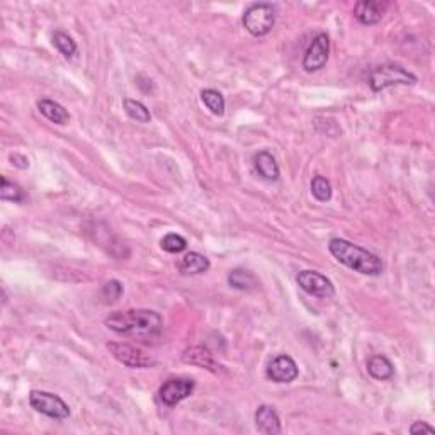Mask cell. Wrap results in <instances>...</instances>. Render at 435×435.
Segmentation results:
<instances>
[{"instance_id": "obj_1", "label": "cell", "mask_w": 435, "mask_h": 435, "mask_svg": "<svg viewBox=\"0 0 435 435\" xmlns=\"http://www.w3.org/2000/svg\"><path fill=\"white\" fill-rule=\"evenodd\" d=\"M104 323L112 332L136 340H150L159 337L163 330V318L152 309L114 312L106 318Z\"/></svg>"}, {"instance_id": "obj_2", "label": "cell", "mask_w": 435, "mask_h": 435, "mask_svg": "<svg viewBox=\"0 0 435 435\" xmlns=\"http://www.w3.org/2000/svg\"><path fill=\"white\" fill-rule=\"evenodd\" d=\"M328 250L345 267L364 274V276H380L382 272V260L380 257L359 247V245H354L352 241L332 239L328 243Z\"/></svg>"}, {"instance_id": "obj_3", "label": "cell", "mask_w": 435, "mask_h": 435, "mask_svg": "<svg viewBox=\"0 0 435 435\" xmlns=\"http://www.w3.org/2000/svg\"><path fill=\"white\" fill-rule=\"evenodd\" d=\"M417 76L398 63H384L374 68L369 76V87L373 92H381L393 86H413Z\"/></svg>"}, {"instance_id": "obj_4", "label": "cell", "mask_w": 435, "mask_h": 435, "mask_svg": "<svg viewBox=\"0 0 435 435\" xmlns=\"http://www.w3.org/2000/svg\"><path fill=\"white\" fill-rule=\"evenodd\" d=\"M277 11L272 4L260 2L252 4L247 11L243 12V27L252 36H265L272 31L276 24Z\"/></svg>"}, {"instance_id": "obj_5", "label": "cell", "mask_w": 435, "mask_h": 435, "mask_svg": "<svg viewBox=\"0 0 435 435\" xmlns=\"http://www.w3.org/2000/svg\"><path fill=\"white\" fill-rule=\"evenodd\" d=\"M29 405L38 413L46 415V417L55 418V420H65V418L70 417V406L58 394L36 389L29 394Z\"/></svg>"}, {"instance_id": "obj_6", "label": "cell", "mask_w": 435, "mask_h": 435, "mask_svg": "<svg viewBox=\"0 0 435 435\" xmlns=\"http://www.w3.org/2000/svg\"><path fill=\"white\" fill-rule=\"evenodd\" d=\"M107 349L111 350L112 356L118 359L121 364L131 369H147L155 364V359L143 352L142 349L135 347V345L123 344V342H109Z\"/></svg>"}, {"instance_id": "obj_7", "label": "cell", "mask_w": 435, "mask_h": 435, "mask_svg": "<svg viewBox=\"0 0 435 435\" xmlns=\"http://www.w3.org/2000/svg\"><path fill=\"white\" fill-rule=\"evenodd\" d=\"M296 281L304 293L321 297V300L332 297L335 294V286H333L332 281L316 271H301L297 274Z\"/></svg>"}, {"instance_id": "obj_8", "label": "cell", "mask_w": 435, "mask_h": 435, "mask_svg": "<svg viewBox=\"0 0 435 435\" xmlns=\"http://www.w3.org/2000/svg\"><path fill=\"white\" fill-rule=\"evenodd\" d=\"M328 53H330V39L325 33H320L309 43L308 50H306L304 58H303V68L309 74L313 72L321 70L328 62Z\"/></svg>"}, {"instance_id": "obj_9", "label": "cell", "mask_w": 435, "mask_h": 435, "mask_svg": "<svg viewBox=\"0 0 435 435\" xmlns=\"http://www.w3.org/2000/svg\"><path fill=\"white\" fill-rule=\"evenodd\" d=\"M192 392H194V381L187 380V377H177V380H168L167 382H163L159 394L163 405L175 406L177 403L191 396Z\"/></svg>"}, {"instance_id": "obj_10", "label": "cell", "mask_w": 435, "mask_h": 435, "mask_svg": "<svg viewBox=\"0 0 435 435\" xmlns=\"http://www.w3.org/2000/svg\"><path fill=\"white\" fill-rule=\"evenodd\" d=\"M300 374L297 364L293 357L289 356H277L267 366V377L274 382H293Z\"/></svg>"}, {"instance_id": "obj_11", "label": "cell", "mask_w": 435, "mask_h": 435, "mask_svg": "<svg viewBox=\"0 0 435 435\" xmlns=\"http://www.w3.org/2000/svg\"><path fill=\"white\" fill-rule=\"evenodd\" d=\"M182 361L185 362V364L197 366V368L208 369V370H211V373H223L225 370L223 366L215 359V356H213L208 349L199 347V345H197V347H191L185 350V352L182 354Z\"/></svg>"}, {"instance_id": "obj_12", "label": "cell", "mask_w": 435, "mask_h": 435, "mask_svg": "<svg viewBox=\"0 0 435 435\" xmlns=\"http://www.w3.org/2000/svg\"><path fill=\"white\" fill-rule=\"evenodd\" d=\"M257 430L264 435H279L283 432L281 418L276 410L269 405H260L255 412Z\"/></svg>"}, {"instance_id": "obj_13", "label": "cell", "mask_w": 435, "mask_h": 435, "mask_svg": "<svg viewBox=\"0 0 435 435\" xmlns=\"http://www.w3.org/2000/svg\"><path fill=\"white\" fill-rule=\"evenodd\" d=\"M382 14H384V6L381 2H373V0H361L354 7V18L364 26H374L381 22Z\"/></svg>"}, {"instance_id": "obj_14", "label": "cell", "mask_w": 435, "mask_h": 435, "mask_svg": "<svg viewBox=\"0 0 435 435\" xmlns=\"http://www.w3.org/2000/svg\"><path fill=\"white\" fill-rule=\"evenodd\" d=\"M253 167H255V172L259 174L262 179L269 180V182H276L279 180L281 170H279V165H277L276 159L271 152L267 150H262L253 156Z\"/></svg>"}, {"instance_id": "obj_15", "label": "cell", "mask_w": 435, "mask_h": 435, "mask_svg": "<svg viewBox=\"0 0 435 435\" xmlns=\"http://www.w3.org/2000/svg\"><path fill=\"white\" fill-rule=\"evenodd\" d=\"M209 267H211L209 259L199 252L185 253L184 259L180 260V264H179V271L180 274H184V276H197V274H204L209 271Z\"/></svg>"}, {"instance_id": "obj_16", "label": "cell", "mask_w": 435, "mask_h": 435, "mask_svg": "<svg viewBox=\"0 0 435 435\" xmlns=\"http://www.w3.org/2000/svg\"><path fill=\"white\" fill-rule=\"evenodd\" d=\"M38 109L39 112L46 118L48 121H51V123L55 124H67L68 119H70V114H68V111L65 107L62 106V104L55 102V100L51 99H41L38 102Z\"/></svg>"}, {"instance_id": "obj_17", "label": "cell", "mask_w": 435, "mask_h": 435, "mask_svg": "<svg viewBox=\"0 0 435 435\" xmlns=\"http://www.w3.org/2000/svg\"><path fill=\"white\" fill-rule=\"evenodd\" d=\"M368 373L370 374V377H374V380L386 381L393 377L394 368L388 357L373 356V357H369V361H368Z\"/></svg>"}, {"instance_id": "obj_18", "label": "cell", "mask_w": 435, "mask_h": 435, "mask_svg": "<svg viewBox=\"0 0 435 435\" xmlns=\"http://www.w3.org/2000/svg\"><path fill=\"white\" fill-rule=\"evenodd\" d=\"M228 284L233 289H239V291H252L259 286L257 277L250 271H245V269H233L228 274Z\"/></svg>"}, {"instance_id": "obj_19", "label": "cell", "mask_w": 435, "mask_h": 435, "mask_svg": "<svg viewBox=\"0 0 435 435\" xmlns=\"http://www.w3.org/2000/svg\"><path fill=\"white\" fill-rule=\"evenodd\" d=\"M0 199L21 204L26 201V194H24L21 185L11 182L7 177H2V179H0Z\"/></svg>"}, {"instance_id": "obj_20", "label": "cell", "mask_w": 435, "mask_h": 435, "mask_svg": "<svg viewBox=\"0 0 435 435\" xmlns=\"http://www.w3.org/2000/svg\"><path fill=\"white\" fill-rule=\"evenodd\" d=\"M123 106H124V111H126V114L130 116L133 121H136V123L147 124V123H150V121H152L150 111H148L147 106L140 102V100L124 99L123 100Z\"/></svg>"}, {"instance_id": "obj_21", "label": "cell", "mask_w": 435, "mask_h": 435, "mask_svg": "<svg viewBox=\"0 0 435 435\" xmlns=\"http://www.w3.org/2000/svg\"><path fill=\"white\" fill-rule=\"evenodd\" d=\"M201 99H203L204 106L215 116H223L225 114V98L215 88H204L201 92Z\"/></svg>"}, {"instance_id": "obj_22", "label": "cell", "mask_w": 435, "mask_h": 435, "mask_svg": "<svg viewBox=\"0 0 435 435\" xmlns=\"http://www.w3.org/2000/svg\"><path fill=\"white\" fill-rule=\"evenodd\" d=\"M312 194L316 201H320V203H326V201L332 199L333 191H332V184H330V180L323 175L313 177Z\"/></svg>"}, {"instance_id": "obj_23", "label": "cell", "mask_w": 435, "mask_h": 435, "mask_svg": "<svg viewBox=\"0 0 435 435\" xmlns=\"http://www.w3.org/2000/svg\"><path fill=\"white\" fill-rule=\"evenodd\" d=\"M53 44L56 50L65 56V58H74L76 55V43L65 33H55Z\"/></svg>"}, {"instance_id": "obj_24", "label": "cell", "mask_w": 435, "mask_h": 435, "mask_svg": "<svg viewBox=\"0 0 435 435\" xmlns=\"http://www.w3.org/2000/svg\"><path fill=\"white\" fill-rule=\"evenodd\" d=\"M160 247L168 253H180L187 248V240L184 236L177 235V233H167L162 240H160Z\"/></svg>"}, {"instance_id": "obj_25", "label": "cell", "mask_w": 435, "mask_h": 435, "mask_svg": "<svg viewBox=\"0 0 435 435\" xmlns=\"http://www.w3.org/2000/svg\"><path fill=\"white\" fill-rule=\"evenodd\" d=\"M123 293H124L123 284H121L119 281L112 279V281H109V283L104 284L102 293L100 294H102V300L106 301V303H116V301H118L119 297L123 296Z\"/></svg>"}, {"instance_id": "obj_26", "label": "cell", "mask_w": 435, "mask_h": 435, "mask_svg": "<svg viewBox=\"0 0 435 435\" xmlns=\"http://www.w3.org/2000/svg\"><path fill=\"white\" fill-rule=\"evenodd\" d=\"M420 432L434 434L435 429H434L432 425L425 424V422H415V424L410 427V434H420Z\"/></svg>"}, {"instance_id": "obj_27", "label": "cell", "mask_w": 435, "mask_h": 435, "mask_svg": "<svg viewBox=\"0 0 435 435\" xmlns=\"http://www.w3.org/2000/svg\"><path fill=\"white\" fill-rule=\"evenodd\" d=\"M11 160L14 162L15 167H19V168L29 167V160L24 159V156H21V155H18V153H15V155H11Z\"/></svg>"}]
</instances>
